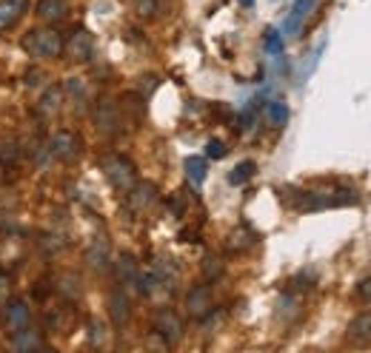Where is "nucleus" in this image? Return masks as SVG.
<instances>
[{
  "mask_svg": "<svg viewBox=\"0 0 371 353\" xmlns=\"http://www.w3.org/2000/svg\"><path fill=\"white\" fill-rule=\"evenodd\" d=\"M154 334L163 339L166 345H174L183 339V319L172 311V308H163L157 316H154Z\"/></svg>",
  "mask_w": 371,
  "mask_h": 353,
  "instance_id": "39448f33",
  "label": "nucleus"
},
{
  "mask_svg": "<svg viewBox=\"0 0 371 353\" xmlns=\"http://www.w3.org/2000/svg\"><path fill=\"white\" fill-rule=\"evenodd\" d=\"M43 83V72H37V68H29L26 72V86L32 88V86H40Z\"/></svg>",
  "mask_w": 371,
  "mask_h": 353,
  "instance_id": "473e14b6",
  "label": "nucleus"
},
{
  "mask_svg": "<svg viewBox=\"0 0 371 353\" xmlns=\"http://www.w3.org/2000/svg\"><path fill=\"white\" fill-rule=\"evenodd\" d=\"M95 126H98V131L103 137H118L120 134L123 120H120L118 106H114L111 100H106V97L98 100V106H95Z\"/></svg>",
  "mask_w": 371,
  "mask_h": 353,
  "instance_id": "7ed1b4c3",
  "label": "nucleus"
},
{
  "mask_svg": "<svg viewBox=\"0 0 371 353\" xmlns=\"http://www.w3.org/2000/svg\"><path fill=\"white\" fill-rule=\"evenodd\" d=\"M269 120H271V126H286L289 123V108H286V103H271L269 106Z\"/></svg>",
  "mask_w": 371,
  "mask_h": 353,
  "instance_id": "b1692460",
  "label": "nucleus"
},
{
  "mask_svg": "<svg viewBox=\"0 0 371 353\" xmlns=\"http://www.w3.org/2000/svg\"><path fill=\"white\" fill-rule=\"evenodd\" d=\"M100 169L103 174L109 177V182L114 188H120V191H129V188L134 185V166H132V160L120 157V154H109L100 160Z\"/></svg>",
  "mask_w": 371,
  "mask_h": 353,
  "instance_id": "f03ea898",
  "label": "nucleus"
},
{
  "mask_svg": "<svg viewBox=\"0 0 371 353\" xmlns=\"http://www.w3.org/2000/svg\"><path fill=\"white\" fill-rule=\"evenodd\" d=\"M37 15L43 20H49V23H60V20H66V3L63 0H40Z\"/></svg>",
  "mask_w": 371,
  "mask_h": 353,
  "instance_id": "a211bd4d",
  "label": "nucleus"
},
{
  "mask_svg": "<svg viewBox=\"0 0 371 353\" xmlns=\"http://www.w3.org/2000/svg\"><path fill=\"white\" fill-rule=\"evenodd\" d=\"M186 311H189L192 319H206L215 311V299H212V288L208 285H194L189 294H186Z\"/></svg>",
  "mask_w": 371,
  "mask_h": 353,
  "instance_id": "20e7f679",
  "label": "nucleus"
},
{
  "mask_svg": "<svg viewBox=\"0 0 371 353\" xmlns=\"http://www.w3.org/2000/svg\"><path fill=\"white\" fill-rule=\"evenodd\" d=\"M311 6H314V0H297V3L291 6L289 17H286V23H283V32H286L289 37H294V35L300 32V26H303V20L309 17Z\"/></svg>",
  "mask_w": 371,
  "mask_h": 353,
  "instance_id": "ddd939ff",
  "label": "nucleus"
},
{
  "mask_svg": "<svg viewBox=\"0 0 371 353\" xmlns=\"http://www.w3.org/2000/svg\"><path fill=\"white\" fill-rule=\"evenodd\" d=\"M143 80H146V83H143V91L149 94V91H152V88L157 86V77H143Z\"/></svg>",
  "mask_w": 371,
  "mask_h": 353,
  "instance_id": "f704fd0d",
  "label": "nucleus"
},
{
  "mask_svg": "<svg viewBox=\"0 0 371 353\" xmlns=\"http://www.w3.org/2000/svg\"><path fill=\"white\" fill-rule=\"evenodd\" d=\"M12 347L15 350H35V347H40L43 342H40V336L35 334V331H29V325L26 327H20V331H15L12 334Z\"/></svg>",
  "mask_w": 371,
  "mask_h": 353,
  "instance_id": "6ab92c4d",
  "label": "nucleus"
},
{
  "mask_svg": "<svg viewBox=\"0 0 371 353\" xmlns=\"http://www.w3.org/2000/svg\"><path fill=\"white\" fill-rule=\"evenodd\" d=\"M137 291H141L143 296H152L154 291H157V285H160V279H157V274L154 271H149V274H137Z\"/></svg>",
  "mask_w": 371,
  "mask_h": 353,
  "instance_id": "5701e85b",
  "label": "nucleus"
},
{
  "mask_svg": "<svg viewBox=\"0 0 371 353\" xmlns=\"http://www.w3.org/2000/svg\"><path fill=\"white\" fill-rule=\"evenodd\" d=\"M169 211H172L174 217H183V214H186V197H183V194H174V197L169 200Z\"/></svg>",
  "mask_w": 371,
  "mask_h": 353,
  "instance_id": "c756f323",
  "label": "nucleus"
},
{
  "mask_svg": "<svg viewBox=\"0 0 371 353\" xmlns=\"http://www.w3.org/2000/svg\"><path fill=\"white\" fill-rule=\"evenodd\" d=\"M86 263L95 268V271H106L111 265V248L106 240H95L86 251Z\"/></svg>",
  "mask_w": 371,
  "mask_h": 353,
  "instance_id": "4468645a",
  "label": "nucleus"
},
{
  "mask_svg": "<svg viewBox=\"0 0 371 353\" xmlns=\"http://www.w3.org/2000/svg\"><path fill=\"white\" fill-rule=\"evenodd\" d=\"M254 240H257V237H254L248 228H237V231L228 237V248H231V251H246L248 245H254Z\"/></svg>",
  "mask_w": 371,
  "mask_h": 353,
  "instance_id": "4be33fe9",
  "label": "nucleus"
},
{
  "mask_svg": "<svg viewBox=\"0 0 371 353\" xmlns=\"http://www.w3.org/2000/svg\"><path fill=\"white\" fill-rule=\"evenodd\" d=\"M203 271H206V276H208V279H217V276L223 274V265L215 260V256H208V260L203 263Z\"/></svg>",
  "mask_w": 371,
  "mask_h": 353,
  "instance_id": "cd10ccee",
  "label": "nucleus"
},
{
  "mask_svg": "<svg viewBox=\"0 0 371 353\" xmlns=\"http://www.w3.org/2000/svg\"><path fill=\"white\" fill-rule=\"evenodd\" d=\"M114 274H118V282L120 285H134L137 282V263H134V256L132 254H123L120 260H118V265H114Z\"/></svg>",
  "mask_w": 371,
  "mask_h": 353,
  "instance_id": "dca6fc26",
  "label": "nucleus"
},
{
  "mask_svg": "<svg viewBox=\"0 0 371 353\" xmlns=\"http://www.w3.org/2000/svg\"><path fill=\"white\" fill-rule=\"evenodd\" d=\"M157 202V185L154 182H137L129 188V205L132 211H149Z\"/></svg>",
  "mask_w": 371,
  "mask_h": 353,
  "instance_id": "6e6552de",
  "label": "nucleus"
},
{
  "mask_svg": "<svg viewBox=\"0 0 371 353\" xmlns=\"http://www.w3.org/2000/svg\"><path fill=\"white\" fill-rule=\"evenodd\" d=\"M109 316H111L114 325H126V322H129V316H132V302H129V296H126L123 288H114V291L109 294Z\"/></svg>",
  "mask_w": 371,
  "mask_h": 353,
  "instance_id": "9b49d317",
  "label": "nucleus"
},
{
  "mask_svg": "<svg viewBox=\"0 0 371 353\" xmlns=\"http://www.w3.org/2000/svg\"><path fill=\"white\" fill-rule=\"evenodd\" d=\"M345 336H349L352 345H371V311L357 314L345 327Z\"/></svg>",
  "mask_w": 371,
  "mask_h": 353,
  "instance_id": "9d476101",
  "label": "nucleus"
},
{
  "mask_svg": "<svg viewBox=\"0 0 371 353\" xmlns=\"http://www.w3.org/2000/svg\"><path fill=\"white\" fill-rule=\"evenodd\" d=\"M17 149H20L17 143H3V146H0V160H3V162H15L17 154H20Z\"/></svg>",
  "mask_w": 371,
  "mask_h": 353,
  "instance_id": "c85d7f7f",
  "label": "nucleus"
},
{
  "mask_svg": "<svg viewBox=\"0 0 371 353\" xmlns=\"http://www.w3.org/2000/svg\"><path fill=\"white\" fill-rule=\"evenodd\" d=\"M66 52H69V57L72 60H91V55H95V40H91V35L89 32H83V29H78L75 35H72V40L66 43Z\"/></svg>",
  "mask_w": 371,
  "mask_h": 353,
  "instance_id": "1a4fd4ad",
  "label": "nucleus"
},
{
  "mask_svg": "<svg viewBox=\"0 0 371 353\" xmlns=\"http://www.w3.org/2000/svg\"><path fill=\"white\" fill-rule=\"evenodd\" d=\"M357 294H360V299H363V302H368V305H371V276H363V279H360Z\"/></svg>",
  "mask_w": 371,
  "mask_h": 353,
  "instance_id": "7c9ffc66",
  "label": "nucleus"
},
{
  "mask_svg": "<svg viewBox=\"0 0 371 353\" xmlns=\"http://www.w3.org/2000/svg\"><path fill=\"white\" fill-rule=\"evenodd\" d=\"M237 3H240V6H246V9H251V6H254V0H237Z\"/></svg>",
  "mask_w": 371,
  "mask_h": 353,
  "instance_id": "e433bc0d",
  "label": "nucleus"
},
{
  "mask_svg": "<svg viewBox=\"0 0 371 353\" xmlns=\"http://www.w3.org/2000/svg\"><path fill=\"white\" fill-rule=\"evenodd\" d=\"M226 143H223V140H208V146H206V157L208 160H223L226 157Z\"/></svg>",
  "mask_w": 371,
  "mask_h": 353,
  "instance_id": "bb28decb",
  "label": "nucleus"
},
{
  "mask_svg": "<svg viewBox=\"0 0 371 353\" xmlns=\"http://www.w3.org/2000/svg\"><path fill=\"white\" fill-rule=\"evenodd\" d=\"M66 91L72 94V100H75L78 106L86 100V83H83L80 77H69V80H66Z\"/></svg>",
  "mask_w": 371,
  "mask_h": 353,
  "instance_id": "393cba45",
  "label": "nucleus"
},
{
  "mask_svg": "<svg viewBox=\"0 0 371 353\" xmlns=\"http://www.w3.org/2000/svg\"><path fill=\"white\" fill-rule=\"evenodd\" d=\"M0 325H3V314H0Z\"/></svg>",
  "mask_w": 371,
  "mask_h": 353,
  "instance_id": "4c0bfd02",
  "label": "nucleus"
},
{
  "mask_svg": "<svg viewBox=\"0 0 371 353\" xmlns=\"http://www.w3.org/2000/svg\"><path fill=\"white\" fill-rule=\"evenodd\" d=\"M60 106H63V88H57V86H49L43 91V97L37 100V106H35V111H37V117H55L57 111H60Z\"/></svg>",
  "mask_w": 371,
  "mask_h": 353,
  "instance_id": "f8f14e48",
  "label": "nucleus"
},
{
  "mask_svg": "<svg viewBox=\"0 0 371 353\" xmlns=\"http://www.w3.org/2000/svg\"><path fill=\"white\" fill-rule=\"evenodd\" d=\"M23 49L40 60H57L66 49V43L55 29H32L23 37Z\"/></svg>",
  "mask_w": 371,
  "mask_h": 353,
  "instance_id": "f257e3e1",
  "label": "nucleus"
},
{
  "mask_svg": "<svg viewBox=\"0 0 371 353\" xmlns=\"http://www.w3.org/2000/svg\"><path fill=\"white\" fill-rule=\"evenodd\" d=\"M57 291L66 296V299H78L80 296V279L75 276V274H63L60 279H57Z\"/></svg>",
  "mask_w": 371,
  "mask_h": 353,
  "instance_id": "412c9836",
  "label": "nucleus"
},
{
  "mask_svg": "<svg viewBox=\"0 0 371 353\" xmlns=\"http://www.w3.org/2000/svg\"><path fill=\"white\" fill-rule=\"evenodd\" d=\"M49 154L55 157V160H75L78 154H80V137L75 134V131H55L52 134V140H49Z\"/></svg>",
  "mask_w": 371,
  "mask_h": 353,
  "instance_id": "423d86ee",
  "label": "nucleus"
},
{
  "mask_svg": "<svg viewBox=\"0 0 371 353\" xmlns=\"http://www.w3.org/2000/svg\"><path fill=\"white\" fill-rule=\"evenodd\" d=\"M266 52L269 55H283V37H280V32H274V29L266 32Z\"/></svg>",
  "mask_w": 371,
  "mask_h": 353,
  "instance_id": "a878e982",
  "label": "nucleus"
},
{
  "mask_svg": "<svg viewBox=\"0 0 371 353\" xmlns=\"http://www.w3.org/2000/svg\"><path fill=\"white\" fill-rule=\"evenodd\" d=\"M29 9V0H0V29H9Z\"/></svg>",
  "mask_w": 371,
  "mask_h": 353,
  "instance_id": "2eb2a0df",
  "label": "nucleus"
},
{
  "mask_svg": "<svg viewBox=\"0 0 371 353\" xmlns=\"http://www.w3.org/2000/svg\"><path fill=\"white\" fill-rule=\"evenodd\" d=\"M254 171H257V162H254V160H243V162H237V166L231 169L228 182L231 185H243V182H248L254 177Z\"/></svg>",
  "mask_w": 371,
  "mask_h": 353,
  "instance_id": "aec40b11",
  "label": "nucleus"
},
{
  "mask_svg": "<svg viewBox=\"0 0 371 353\" xmlns=\"http://www.w3.org/2000/svg\"><path fill=\"white\" fill-rule=\"evenodd\" d=\"M103 336H106V331L100 327V322H91V342L100 345V342H103Z\"/></svg>",
  "mask_w": 371,
  "mask_h": 353,
  "instance_id": "72a5a7b5",
  "label": "nucleus"
},
{
  "mask_svg": "<svg viewBox=\"0 0 371 353\" xmlns=\"http://www.w3.org/2000/svg\"><path fill=\"white\" fill-rule=\"evenodd\" d=\"M32 319V311H29V305L23 302V299H12L6 308H3V325L9 327V331H20V327H26Z\"/></svg>",
  "mask_w": 371,
  "mask_h": 353,
  "instance_id": "0eeeda50",
  "label": "nucleus"
},
{
  "mask_svg": "<svg viewBox=\"0 0 371 353\" xmlns=\"http://www.w3.org/2000/svg\"><path fill=\"white\" fill-rule=\"evenodd\" d=\"M6 285H9V276H6L3 271H0V294H3V291H6Z\"/></svg>",
  "mask_w": 371,
  "mask_h": 353,
  "instance_id": "c9c22d12",
  "label": "nucleus"
},
{
  "mask_svg": "<svg viewBox=\"0 0 371 353\" xmlns=\"http://www.w3.org/2000/svg\"><path fill=\"white\" fill-rule=\"evenodd\" d=\"M137 12L143 17H152L157 12V0H137Z\"/></svg>",
  "mask_w": 371,
  "mask_h": 353,
  "instance_id": "2f4dec72",
  "label": "nucleus"
},
{
  "mask_svg": "<svg viewBox=\"0 0 371 353\" xmlns=\"http://www.w3.org/2000/svg\"><path fill=\"white\" fill-rule=\"evenodd\" d=\"M183 169H186V177H189L192 185H203V182H206L208 166H206V160H203V157H186Z\"/></svg>",
  "mask_w": 371,
  "mask_h": 353,
  "instance_id": "f3484780",
  "label": "nucleus"
}]
</instances>
